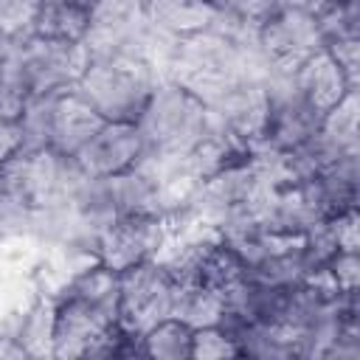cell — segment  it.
I'll return each instance as SVG.
<instances>
[{"label": "cell", "mask_w": 360, "mask_h": 360, "mask_svg": "<svg viewBox=\"0 0 360 360\" xmlns=\"http://www.w3.org/2000/svg\"><path fill=\"white\" fill-rule=\"evenodd\" d=\"M42 0H0V25L11 39L28 37Z\"/></svg>", "instance_id": "cell-25"}, {"label": "cell", "mask_w": 360, "mask_h": 360, "mask_svg": "<svg viewBox=\"0 0 360 360\" xmlns=\"http://www.w3.org/2000/svg\"><path fill=\"white\" fill-rule=\"evenodd\" d=\"M90 25V6L82 0H42L34 31L48 39H65V42H84Z\"/></svg>", "instance_id": "cell-16"}, {"label": "cell", "mask_w": 360, "mask_h": 360, "mask_svg": "<svg viewBox=\"0 0 360 360\" xmlns=\"http://www.w3.org/2000/svg\"><path fill=\"white\" fill-rule=\"evenodd\" d=\"M0 70H3V56H0Z\"/></svg>", "instance_id": "cell-30"}, {"label": "cell", "mask_w": 360, "mask_h": 360, "mask_svg": "<svg viewBox=\"0 0 360 360\" xmlns=\"http://www.w3.org/2000/svg\"><path fill=\"white\" fill-rule=\"evenodd\" d=\"M155 28L146 14V0H96L84 45L101 53H129L149 62Z\"/></svg>", "instance_id": "cell-6"}, {"label": "cell", "mask_w": 360, "mask_h": 360, "mask_svg": "<svg viewBox=\"0 0 360 360\" xmlns=\"http://www.w3.org/2000/svg\"><path fill=\"white\" fill-rule=\"evenodd\" d=\"M239 357H298L295 332L284 323H242L233 335Z\"/></svg>", "instance_id": "cell-18"}, {"label": "cell", "mask_w": 360, "mask_h": 360, "mask_svg": "<svg viewBox=\"0 0 360 360\" xmlns=\"http://www.w3.org/2000/svg\"><path fill=\"white\" fill-rule=\"evenodd\" d=\"M146 14L152 28L172 39L208 31L219 20V8L211 0H146Z\"/></svg>", "instance_id": "cell-15"}, {"label": "cell", "mask_w": 360, "mask_h": 360, "mask_svg": "<svg viewBox=\"0 0 360 360\" xmlns=\"http://www.w3.org/2000/svg\"><path fill=\"white\" fill-rule=\"evenodd\" d=\"M104 124V118L79 96L76 87L53 93V115H51V149L62 155H76L90 135Z\"/></svg>", "instance_id": "cell-14"}, {"label": "cell", "mask_w": 360, "mask_h": 360, "mask_svg": "<svg viewBox=\"0 0 360 360\" xmlns=\"http://www.w3.org/2000/svg\"><path fill=\"white\" fill-rule=\"evenodd\" d=\"M225 312V295L194 281V284H180L174 290V301H172V315L180 318L183 323H188L191 329L200 326H217L219 318Z\"/></svg>", "instance_id": "cell-19"}, {"label": "cell", "mask_w": 360, "mask_h": 360, "mask_svg": "<svg viewBox=\"0 0 360 360\" xmlns=\"http://www.w3.org/2000/svg\"><path fill=\"white\" fill-rule=\"evenodd\" d=\"M211 121L239 141L256 146L267 115V90L259 79H236L205 98Z\"/></svg>", "instance_id": "cell-10"}, {"label": "cell", "mask_w": 360, "mask_h": 360, "mask_svg": "<svg viewBox=\"0 0 360 360\" xmlns=\"http://www.w3.org/2000/svg\"><path fill=\"white\" fill-rule=\"evenodd\" d=\"M191 338L194 329L188 323H183L180 318L169 315L158 323H152L143 335V357L152 360H191Z\"/></svg>", "instance_id": "cell-21"}, {"label": "cell", "mask_w": 360, "mask_h": 360, "mask_svg": "<svg viewBox=\"0 0 360 360\" xmlns=\"http://www.w3.org/2000/svg\"><path fill=\"white\" fill-rule=\"evenodd\" d=\"M318 135L338 155H357L360 129H357V87H352L332 110L323 112Z\"/></svg>", "instance_id": "cell-20"}, {"label": "cell", "mask_w": 360, "mask_h": 360, "mask_svg": "<svg viewBox=\"0 0 360 360\" xmlns=\"http://www.w3.org/2000/svg\"><path fill=\"white\" fill-rule=\"evenodd\" d=\"M245 276H248V267L242 264V259L222 239H217L208 248V253L200 264V284H205V287H211L222 295L228 290H233Z\"/></svg>", "instance_id": "cell-22"}, {"label": "cell", "mask_w": 360, "mask_h": 360, "mask_svg": "<svg viewBox=\"0 0 360 360\" xmlns=\"http://www.w3.org/2000/svg\"><path fill=\"white\" fill-rule=\"evenodd\" d=\"M143 155L146 149L135 121H104L73 160L87 177H115L138 166Z\"/></svg>", "instance_id": "cell-9"}, {"label": "cell", "mask_w": 360, "mask_h": 360, "mask_svg": "<svg viewBox=\"0 0 360 360\" xmlns=\"http://www.w3.org/2000/svg\"><path fill=\"white\" fill-rule=\"evenodd\" d=\"M177 284L158 259L118 273V323L143 335L152 323L172 315Z\"/></svg>", "instance_id": "cell-7"}, {"label": "cell", "mask_w": 360, "mask_h": 360, "mask_svg": "<svg viewBox=\"0 0 360 360\" xmlns=\"http://www.w3.org/2000/svg\"><path fill=\"white\" fill-rule=\"evenodd\" d=\"M28 90L22 84V79L3 62V70H0V118H11L17 121L25 101H28Z\"/></svg>", "instance_id": "cell-27"}, {"label": "cell", "mask_w": 360, "mask_h": 360, "mask_svg": "<svg viewBox=\"0 0 360 360\" xmlns=\"http://www.w3.org/2000/svg\"><path fill=\"white\" fill-rule=\"evenodd\" d=\"M87 56L90 51L84 42H65V39L28 34L11 39L3 62L22 79L25 90L37 96V93H59L76 87L87 65Z\"/></svg>", "instance_id": "cell-4"}, {"label": "cell", "mask_w": 360, "mask_h": 360, "mask_svg": "<svg viewBox=\"0 0 360 360\" xmlns=\"http://www.w3.org/2000/svg\"><path fill=\"white\" fill-rule=\"evenodd\" d=\"M8 45H11V37L3 31V25H0V56H6V51H8Z\"/></svg>", "instance_id": "cell-29"}, {"label": "cell", "mask_w": 360, "mask_h": 360, "mask_svg": "<svg viewBox=\"0 0 360 360\" xmlns=\"http://www.w3.org/2000/svg\"><path fill=\"white\" fill-rule=\"evenodd\" d=\"M158 82V70L141 56L90 51L76 90L104 121H138Z\"/></svg>", "instance_id": "cell-2"}, {"label": "cell", "mask_w": 360, "mask_h": 360, "mask_svg": "<svg viewBox=\"0 0 360 360\" xmlns=\"http://www.w3.org/2000/svg\"><path fill=\"white\" fill-rule=\"evenodd\" d=\"M191 357L194 360H225V357H239L236 340L219 329V326H200L194 329L191 338Z\"/></svg>", "instance_id": "cell-24"}, {"label": "cell", "mask_w": 360, "mask_h": 360, "mask_svg": "<svg viewBox=\"0 0 360 360\" xmlns=\"http://www.w3.org/2000/svg\"><path fill=\"white\" fill-rule=\"evenodd\" d=\"M256 48L278 68H295L323 48L309 0H273L253 20Z\"/></svg>", "instance_id": "cell-5"}, {"label": "cell", "mask_w": 360, "mask_h": 360, "mask_svg": "<svg viewBox=\"0 0 360 360\" xmlns=\"http://www.w3.org/2000/svg\"><path fill=\"white\" fill-rule=\"evenodd\" d=\"M135 124L146 155L186 158L211 132L214 121L208 104L194 90L174 79H160Z\"/></svg>", "instance_id": "cell-3"}, {"label": "cell", "mask_w": 360, "mask_h": 360, "mask_svg": "<svg viewBox=\"0 0 360 360\" xmlns=\"http://www.w3.org/2000/svg\"><path fill=\"white\" fill-rule=\"evenodd\" d=\"M292 82H295L298 93L318 112L332 110L352 87H357V82L349 79V73L340 68V62L326 48H318L315 53H309L307 59H301L292 68Z\"/></svg>", "instance_id": "cell-12"}, {"label": "cell", "mask_w": 360, "mask_h": 360, "mask_svg": "<svg viewBox=\"0 0 360 360\" xmlns=\"http://www.w3.org/2000/svg\"><path fill=\"white\" fill-rule=\"evenodd\" d=\"M335 290L340 292H357L360 290V253L357 250H338L329 264L323 267Z\"/></svg>", "instance_id": "cell-26"}, {"label": "cell", "mask_w": 360, "mask_h": 360, "mask_svg": "<svg viewBox=\"0 0 360 360\" xmlns=\"http://www.w3.org/2000/svg\"><path fill=\"white\" fill-rule=\"evenodd\" d=\"M301 183L323 219L352 211L357 208V188H360L357 155H340Z\"/></svg>", "instance_id": "cell-13"}, {"label": "cell", "mask_w": 360, "mask_h": 360, "mask_svg": "<svg viewBox=\"0 0 360 360\" xmlns=\"http://www.w3.org/2000/svg\"><path fill=\"white\" fill-rule=\"evenodd\" d=\"M17 152H22V132L20 124L11 118H0V166L8 163Z\"/></svg>", "instance_id": "cell-28"}, {"label": "cell", "mask_w": 360, "mask_h": 360, "mask_svg": "<svg viewBox=\"0 0 360 360\" xmlns=\"http://www.w3.org/2000/svg\"><path fill=\"white\" fill-rule=\"evenodd\" d=\"M172 225L160 217H118L98 242V262L110 270L121 273L141 262H149L160 253V248L169 239Z\"/></svg>", "instance_id": "cell-8"}, {"label": "cell", "mask_w": 360, "mask_h": 360, "mask_svg": "<svg viewBox=\"0 0 360 360\" xmlns=\"http://www.w3.org/2000/svg\"><path fill=\"white\" fill-rule=\"evenodd\" d=\"M112 323H118V273L93 262L53 298V357H84Z\"/></svg>", "instance_id": "cell-1"}, {"label": "cell", "mask_w": 360, "mask_h": 360, "mask_svg": "<svg viewBox=\"0 0 360 360\" xmlns=\"http://www.w3.org/2000/svg\"><path fill=\"white\" fill-rule=\"evenodd\" d=\"M323 48L360 42V0H312Z\"/></svg>", "instance_id": "cell-17"}, {"label": "cell", "mask_w": 360, "mask_h": 360, "mask_svg": "<svg viewBox=\"0 0 360 360\" xmlns=\"http://www.w3.org/2000/svg\"><path fill=\"white\" fill-rule=\"evenodd\" d=\"M51 115H53V93L28 96L17 124L22 132V152L51 149Z\"/></svg>", "instance_id": "cell-23"}, {"label": "cell", "mask_w": 360, "mask_h": 360, "mask_svg": "<svg viewBox=\"0 0 360 360\" xmlns=\"http://www.w3.org/2000/svg\"><path fill=\"white\" fill-rule=\"evenodd\" d=\"M253 214L270 233L290 236V239H301L315 222L323 219L315 202L309 200L304 183H284V186L264 191Z\"/></svg>", "instance_id": "cell-11"}]
</instances>
